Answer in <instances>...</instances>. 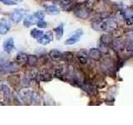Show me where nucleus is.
Instances as JSON below:
<instances>
[{"label":"nucleus","mask_w":133,"mask_h":125,"mask_svg":"<svg viewBox=\"0 0 133 125\" xmlns=\"http://www.w3.org/2000/svg\"><path fill=\"white\" fill-rule=\"evenodd\" d=\"M54 33H55V35H56V39L57 40H60L62 36H63V32H64V26L63 24L61 23L60 25H58L57 28H55L53 29Z\"/></svg>","instance_id":"22"},{"label":"nucleus","mask_w":133,"mask_h":125,"mask_svg":"<svg viewBox=\"0 0 133 125\" xmlns=\"http://www.w3.org/2000/svg\"><path fill=\"white\" fill-rule=\"evenodd\" d=\"M126 49L129 53H133V41H131L130 43H128L126 45Z\"/></svg>","instance_id":"32"},{"label":"nucleus","mask_w":133,"mask_h":125,"mask_svg":"<svg viewBox=\"0 0 133 125\" xmlns=\"http://www.w3.org/2000/svg\"><path fill=\"white\" fill-rule=\"evenodd\" d=\"M19 70V65L15 62H6L5 64L2 63L0 67L1 73H12Z\"/></svg>","instance_id":"3"},{"label":"nucleus","mask_w":133,"mask_h":125,"mask_svg":"<svg viewBox=\"0 0 133 125\" xmlns=\"http://www.w3.org/2000/svg\"><path fill=\"white\" fill-rule=\"evenodd\" d=\"M102 1H104V2H107V1H109V0H102Z\"/></svg>","instance_id":"33"},{"label":"nucleus","mask_w":133,"mask_h":125,"mask_svg":"<svg viewBox=\"0 0 133 125\" xmlns=\"http://www.w3.org/2000/svg\"><path fill=\"white\" fill-rule=\"evenodd\" d=\"M0 1H1L2 3L5 4V5H9V6L16 5V4L18 3L16 1H14V0H0Z\"/></svg>","instance_id":"30"},{"label":"nucleus","mask_w":133,"mask_h":125,"mask_svg":"<svg viewBox=\"0 0 133 125\" xmlns=\"http://www.w3.org/2000/svg\"><path fill=\"white\" fill-rule=\"evenodd\" d=\"M37 23H38V20H37V18H36V16L34 14L28 16L27 18H25L23 20V25L27 28H29L33 24H37Z\"/></svg>","instance_id":"16"},{"label":"nucleus","mask_w":133,"mask_h":125,"mask_svg":"<svg viewBox=\"0 0 133 125\" xmlns=\"http://www.w3.org/2000/svg\"><path fill=\"white\" fill-rule=\"evenodd\" d=\"M114 61L111 59V58H107V59H104L102 63H101V69L102 71L109 76H113L116 73V70L117 68V65L115 63H113Z\"/></svg>","instance_id":"2"},{"label":"nucleus","mask_w":133,"mask_h":125,"mask_svg":"<svg viewBox=\"0 0 133 125\" xmlns=\"http://www.w3.org/2000/svg\"><path fill=\"white\" fill-rule=\"evenodd\" d=\"M88 55L91 59L94 61H99L102 58V51L97 48H91L88 52Z\"/></svg>","instance_id":"11"},{"label":"nucleus","mask_w":133,"mask_h":125,"mask_svg":"<svg viewBox=\"0 0 133 125\" xmlns=\"http://www.w3.org/2000/svg\"><path fill=\"white\" fill-rule=\"evenodd\" d=\"M82 35H83L82 29V28L77 29V30H75L72 34L65 41V44L66 45H73L75 43H77Z\"/></svg>","instance_id":"5"},{"label":"nucleus","mask_w":133,"mask_h":125,"mask_svg":"<svg viewBox=\"0 0 133 125\" xmlns=\"http://www.w3.org/2000/svg\"><path fill=\"white\" fill-rule=\"evenodd\" d=\"M23 12L20 9H16L12 12L10 15V19L14 23H18L23 19Z\"/></svg>","instance_id":"8"},{"label":"nucleus","mask_w":133,"mask_h":125,"mask_svg":"<svg viewBox=\"0 0 133 125\" xmlns=\"http://www.w3.org/2000/svg\"><path fill=\"white\" fill-rule=\"evenodd\" d=\"M122 16L127 25L133 24V9L130 8H127L122 11Z\"/></svg>","instance_id":"6"},{"label":"nucleus","mask_w":133,"mask_h":125,"mask_svg":"<svg viewBox=\"0 0 133 125\" xmlns=\"http://www.w3.org/2000/svg\"><path fill=\"white\" fill-rule=\"evenodd\" d=\"M30 34L32 38H34V39H36L37 40V39H39L40 38L43 37L44 33H43V31L39 30V29H37V28H33L31 30Z\"/></svg>","instance_id":"24"},{"label":"nucleus","mask_w":133,"mask_h":125,"mask_svg":"<svg viewBox=\"0 0 133 125\" xmlns=\"http://www.w3.org/2000/svg\"><path fill=\"white\" fill-rule=\"evenodd\" d=\"M37 26L38 28H46L48 26V23H47V22H45L44 19H42L37 23Z\"/></svg>","instance_id":"31"},{"label":"nucleus","mask_w":133,"mask_h":125,"mask_svg":"<svg viewBox=\"0 0 133 125\" xmlns=\"http://www.w3.org/2000/svg\"><path fill=\"white\" fill-rule=\"evenodd\" d=\"M126 45L127 43H125L124 41L120 40V39H116L113 41L112 43V46H113V48L115 51L116 52H121L126 48Z\"/></svg>","instance_id":"15"},{"label":"nucleus","mask_w":133,"mask_h":125,"mask_svg":"<svg viewBox=\"0 0 133 125\" xmlns=\"http://www.w3.org/2000/svg\"><path fill=\"white\" fill-rule=\"evenodd\" d=\"M91 27L97 31H104L107 33H112L118 29V23L113 19H107L103 21H95Z\"/></svg>","instance_id":"1"},{"label":"nucleus","mask_w":133,"mask_h":125,"mask_svg":"<svg viewBox=\"0 0 133 125\" xmlns=\"http://www.w3.org/2000/svg\"><path fill=\"white\" fill-rule=\"evenodd\" d=\"M48 55L53 60H59V59H62L63 53L60 52L57 49H52L48 53Z\"/></svg>","instance_id":"19"},{"label":"nucleus","mask_w":133,"mask_h":125,"mask_svg":"<svg viewBox=\"0 0 133 125\" xmlns=\"http://www.w3.org/2000/svg\"><path fill=\"white\" fill-rule=\"evenodd\" d=\"M81 88L83 90H85L87 93L90 95L95 96V95L97 94V88H96L93 84H91V83H83L81 85Z\"/></svg>","instance_id":"10"},{"label":"nucleus","mask_w":133,"mask_h":125,"mask_svg":"<svg viewBox=\"0 0 133 125\" xmlns=\"http://www.w3.org/2000/svg\"><path fill=\"white\" fill-rule=\"evenodd\" d=\"M68 72L66 73V71L65 69V67L64 66H60V67H57V68L55 69L54 71V76L57 78H60L62 80H63V77L64 76H68Z\"/></svg>","instance_id":"14"},{"label":"nucleus","mask_w":133,"mask_h":125,"mask_svg":"<svg viewBox=\"0 0 133 125\" xmlns=\"http://www.w3.org/2000/svg\"><path fill=\"white\" fill-rule=\"evenodd\" d=\"M59 4L64 10H71L73 8V2L71 0H59Z\"/></svg>","instance_id":"21"},{"label":"nucleus","mask_w":133,"mask_h":125,"mask_svg":"<svg viewBox=\"0 0 133 125\" xmlns=\"http://www.w3.org/2000/svg\"><path fill=\"white\" fill-rule=\"evenodd\" d=\"M37 79L39 81H43V82H49L52 79V77L48 72H47V71H42V72L38 73Z\"/></svg>","instance_id":"17"},{"label":"nucleus","mask_w":133,"mask_h":125,"mask_svg":"<svg viewBox=\"0 0 133 125\" xmlns=\"http://www.w3.org/2000/svg\"><path fill=\"white\" fill-rule=\"evenodd\" d=\"M100 41H101L102 43L104 45H110V44H112L114 39H113V37L111 34H109V33H104V34H102L101 38H100Z\"/></svg>","instance_id":"18"},{"label":"nucleus","mask_w":133,"mask_h":125,"mask_svg":"<svg viewBox=\"0 0 133 125\" xmlns=\"http://www.w3.org/2000/svg\"><path fill=\"white\" fill-rule=\"evenodd\" d=\"M53 40V34L52 32H47L46 33L43 35V37L40 38L39 39H37V42L40 44L43 45H47L48 43H50Z\"/></svg>","instance_id":"9"},{"label":"nucleus","mask_w":133,"mask_h":125,"mask_svg":"<svg viewBox=\"0 0 133 125\" xmlns=\"http://www.w3.org/2000/svg\"><path fill=\"white\" fill-rule=\"evenodd\" d=\"M62 59H64L66 62H72L74 60V56L73 53L71 52H65L63 53V57Z\"/></svg>","instance_id":"28"},{"label":"nucleus","mask_w":133,"mask_h":125,"mask_svg":"<svg viewBox=\"0 0 133 125\" xmlns=\"http://www.w3.org/2000/svg\"><path fill=\"white\" fill-rule=\"evenodd\" d=\"M97 0H87V2L85 3V6L88 8V9H91V8H93V7L97 4Z\"/></svg>","instance_id":"29"},{"label":"nucleus","mask_w":133,"mask_h":125,"mask_svg":"<svg viewBox=\"0 0 133 125\" xmlns=\"http://www.w3.org/2000/svg\"><path fill=\"white\" fill-rule=\"evenodd\" d=\"M37 63H38V58L36 55H32V54H29L28 57V60H27V64L31 66V67H35Z\"/></svg>","instance_id":"23"},{"label":"nucleus","mask_w":133,"mask_h":125,"mask_svg":"<svg viewBox=\"0 0 133 125\" xmlns=\"http://www.w3.org/2000/svg\"><path fill=\"white\" fill-rule=\"evenodd\" d=\"M45 8H46V11L52 14H56L59 12V9H58L57 7L55 5H48L45 7Z\"/></svg>","instance_id":"27"},{"label":"nucleus","mask_w":133,"mask_h":125,"mask_svg":"<svg viewBox=\"0 0 133 125\" xmlns=\"http://www.w3.org/2000/svg\"><path fill=\"white\" fill-rule=\"evenodd\" d=\"M40 102H41V97H40V95L38 93H37L36 92L32 91L31 103L35 104V105H37V104H40Z\"/></svg>","instance_id":"26"},{"label":"nucleus","mask_w":133,"mask_h":125,"mask_svg":"<svg viewBox=\"0 0 133 125\" xmlns=\"http://www.w3.org/2000/svg\"><path fill=\"white\" fill-rule=\"evenodd\" d=\"M3 50L6 53H11L12 50L15 48V45H14V40L12 38H9L5 42L3 43Z\"/></svg>","instance_id":"13"},{"label":"nucleus","mask_w":133,"mask_h":125,"mask_svg":"<svg viewBox=\"0 0 133 125\" xmlns=\"http://www.w3.org/2000/svg\"><path fill=\"white\" fill-rule=\"evenodd\" d=\"M28 55L24 53H18V55L16 57V61L20 64H23V63H27Z\"/></svg>","instance_id":"25"},{"label":"nucleus","mask_w":133,"mask_h":125,"mask_svg":"<svg viewBox=\"0 0 133 125\" xmlns=\"http://www.w3.org/2000/svg\"><path fill=\"white\" fill-rule=\"evenodd\" d=\"M11 25L6 18H2L0 20V33L2 35L7 34V33L10 30Z\"/></svg>","instance_id":"12"},{"label":"nucleus","mask_w":133,"mask_h":125,"mask_svg":"<svg viewBox=\"0 0 133 125\" xmlns=\"http://www.w3.org/2000/svg\"><path fill=\"white\" fill-rule=\"evenodd\" d=\"M76 57L77 62L80 63L81 64H86L88 62V58H89L88 53L84 49H82L79 52H77L76 54Z\"/></svg>","instance_id":"7"},{"label":"nucleus","mask_w":133,"mask_h":125,"mask_svg":"<svg viewBox=\"0 0 133 125\" xmlns=\"http://www.w3.org/2000/svg\"><path fill=\"white\" fill-rule=\"evenodd\" d=\"M1 92L3 95V98L5 100H9L11 97V90L6 83H2L1 84Z\"/></svg>","instance_id":"20"},{"label":"nucleus","mask_w":133,"mask_h":125,"mask_svg":"<svg viewBox=\"0 0 133 125\" xmlns=\"http://www.w3.org/2000/svg\"><path fill=\"white\" fill-rule=\"evenodd\" d=\"M74 15L78 18L87 19L90 16V10L86 6H82V4H79L73 8Z\"/></svg>","instance_id":"4"}]
</instances>
